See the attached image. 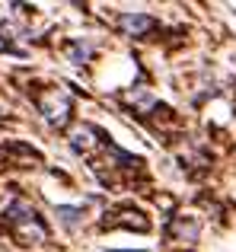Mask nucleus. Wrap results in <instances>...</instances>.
<instances>
[{
	"label": "nucleus",
	"mask_w": 236,
	"mask_h": 252,
	"mask_svg": "<svg viewBox=\"0 0 236 252\" xmlns=\"http://www.w3.org/2000/svg\"><path fill=\"white\" fill-rule=\"evenodd\" d=\"M38 112L45 115V122L51 125V128H64V125L70 122V112H74V99H70L67 90H61V86H48L45 93H38Z\"/></svg>",
	"instance_id": "nucleus-1"
},
{
	"label": "nucleus",
	"mask_w": 236,
	"mask_h": 252,
	"mask_svg": "<svg viewBox=\"0 0 236 252\" xmlns=\"http://www.w3.org/2000/svg\"><path fill=\"white\" fill-rule=\"evenodd\" d=\"M153 26L156 23L147 16V13H124V16H121V32H124V35H134V38L147 35Z\"/></svg>",
	"instance_id": "nucleus-2"
},
{
	"label": "nucleus",
	"mask_w": 236,
	"mask_h": 252,
	"mask_svg": "<svg viewBox=\"0 0 236 252\" xmlns=\"http://www.w3.org/2000/svg\"><path fill=\"white\" fill-rule=\"evenodd\" d=\"M13 233H16V240H23L26 246L48 240V230H45V223L38 220V217H32V220H26V223H19V227H13Z\"/></svg>",
	"instance_id": "nucleus-3"
},
{
	"label": "nucleus",
	"mask_w": 236,
	"mask_h": 252,
	"mask_svg": "<svg viewBox=\"0 0 236 252\" xmlns=\"http://www.w3.org/2000/svg\"><path fill=\"white\" fill-rule=\"evenodd\" d=\"M93 137H102L96 128H89V125H80V128H74V134H70V147L77 150V154H89V150L96 147Z\"/></svg>",
	"instance_id": "nucleus-4"
},
{
	"label": "nucleus",
	"mask_w": 236,
	"mask_h": 252,
	"mask_svg": "<svg viewBox=\"0 0 236 252\" xmlns=\"http://www.w3.org/2000/svg\"><path fill=\"white\" fill-rule=\"evenodd\" d=\"M67 58H70V64H87L89 58H93V42H83V38L70 42L67 45Z\"/></svg>",
	"instance_id": "nucleus-5"
},
{
	"label": "nucleus",
	"mask_w": 236,
	"mask_h": 252,
	"mask_svg": "<svg viewBox=\"0 0 236 252\" xmlns=\"http://www.w3.org/2000/svg\"><path fill=\"white\" fill-rule=\"evenodd\" d=\"M55 214H58V220L64 223V227L67 230H74V227H80L83 223V208H55Z\"/></svg>",
	"instance_id": "nucleus-6"
}]
</instances>
